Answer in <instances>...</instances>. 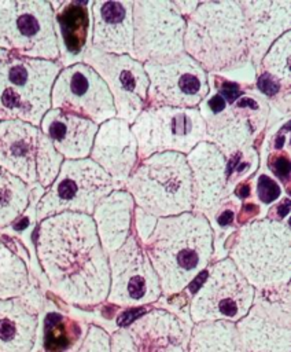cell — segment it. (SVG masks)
Returning a JSON list of instances; mask_svg holds the SVG:
<instances>
[{
    "label": "cell",
    "mask_w": 291,
    "mask_h": 352,
    "mask_svg": "<svg viewBox=\"0 0 291 352\" xmlns=\"http://www.w3.org/2000/svg\"><path fill=\"white\" fill-rule=\"evenodd\" d=\"M172 3L184 19H187L199 6V1H196V0H189V1L184 0V1H172Z\"/></svg>",
    "instance_id": "obj_39"
},
{
    "label": "cell",
    "mask_w": 291,
    "mask_h": 352,
    "mask_svg": "<svg viewBox=\"0 0 291 352\" xmlns=\"http://www.w3.org/2000/svg\"><path fill=\"white\" fill-rule=\"evenodd\" d=\"M38 135L40 128L32 124L18 120L0 121V168L30 187L37 184Z\"/></svg>",
    "instance_id": "obj_24"
},
{
    "label": "cell",
    "mask_w": 291,
    "mask_h": 352,
    "mask_svg": "<svg viewBox=\"0 0 291 352\" xmlns=\"http://www.w3.org/2000/svg\"><path fill=\"white\" fill-rule=\"evenodd\" d=\"M130 131L137 142V158L144 160L166 151L187 155L205 140L206 124L198 109L144 107Z\"/></svg>",
    "instance_id": "obj_10"
},
{
    "label": "cell",
    "mask_w": 291,
    "mask_h": 352,
    "mask_svg": "<svg viewBox=\"0 0 291 352\" xmlns=\"http://www.w3.org/2000/svg\"><path fill=\"white\" fill-rule=\"evenodd\" d=\"M255 289L244 279L229 257L213 263L194 294L189 315L194 323L226 320L236 323L251 308Z\"/></svg>",
    "instance_id": "obj_11"
},
{
    "label": "cell",
    "mask_w": 291,
    "mask_h": 352,
    "mask_svg": "<svg viewBox=\"0 0 291 352\" xmlns=\"http://www.w3.org/2000/svg\"><path fill=\"white\" fill-rule=\"evenodd\" d=\"M251 183H254L251 190L255 197L253 201L261 208V210L264 208H266L265 210H269V206L276 204L283 195V187L280 183L266 173L257 175Z\"/></svg>",
    "instance_id": "obj_35"
},
{
    "label": "cell",
    "mask_w": 291,
    "mask_h": 352,
    "mask_svg": "<svg viewBox=\"0 0 291 352\" xmlns=\"http://www.w3.org/2000/svg\"><path fill=\"white\" fill-rule=\"evenodd\" d=\"M36 252L51 290L60 300L77 307L107 300L108 257L92 216L65 212L38 221Z\"/></svg>",
    "instance_id": "obj_1"
},
{
    "label": "cell",
    "mask_w": 291,
    "mask_h": 352,
    "mask_svg": "<svg viewBox=\"0 0 291 352\" xmlns=\"http://www.w3.org/2000/svg\"><path fill=\"white\" fill-rule=\"evenodd\" d=\"M268 168L272 175L290 191V151L288 150H273L268 155Z\"/></svg>",
    "instance_id": "obj_37"
},
{
    "label": "cell",
    "mask_w": 291,
    "mask_h": 352,
    "mask_svg": "<svg viewBox=\"0 0 291 352\" xmlns=\"http://www.w3.org/2000/svg\"><path fill=\"white\" fill-rule=\"evenodd\" d=\"M290 286L255 292L248 312L236 329L244 352H291Z\"/></svg>",
    "instance_id": "obj_13"
},
{
    "label": "cell",
    "mask_w": 291,
    "mask_h": 352,
    "mask_svg": "<svg viewBox=\"0 0 291 352\" xmlns=\"http://www.w3.org/2000/svg\"><path fill=\"white\" fill-rule=\"evenodd\" d=\"M91 16V47L133 58V1H92Z\"/></svg>",
    "instance_id": "obj_22"
},
{
    "label": "cell",
    "mask_w": 291,
    "mask_h": 352,
    "mask_svg": "<svg viewBox=\"0 0 291 352\" xmlns=\"http://www.w3.org/2000/svg\"><path fill=\"white\" fill-rule=\"evenodd\" d=\"M38 329V308L27 293L0 300V352H30Z\"/></svg>",
    "instance_id": "obj_26"
},
{
    "label": "cell",
    "mask_w": 291,
    "mask_h": 352,
    "mask_svg": "<svg viewBox=\"0 0 291 352\" xmlns=\"http://www.w3.org/2000/svg\"><path fill=\"white\" fill-rule=\"evenodd\" d=\"M66 352H111L110 334L100 326L91 324L78 346Z\"/></svg>",
    "instance_id": "obj_36"
},
{
    "label": "cell",
    "mask_w": 291,
    "mask_h": 352,
    "mask_svg": "<svg viewBox=\"0 0 291 352\" xmlns=\"http://www.w3.org/2000/svg\"><path fill=\"white\" fill-rule=\"evenodd\" d=\"M124 188L135 206L161 219L192 212V179L184 154L166 151L140 160Z\"/></svg>",
    "instance_id": "obj_6"
},
{
    "label": "cell",
    "mask_w": 291,
    "mask_h": 352,
    "mask_svg": "<svg viewBox=\"0 0 291 352\" xmlns=\"http://www.w3.org/2000/svg\"><path fill=\"white\" fill-rule=\"evenodd\" d=\"M0 50L59 60L54 8L44 0H0Z\"/></svg>",
    "instance_id": "obj_8"
},
{
    "label": "cell",
    "mask_w": 291,
    "mask_h": 352,
    "mask_svg": "<svg viewBox=\"0 0 291 352\" xmlns=\"http://www.w3.org/2000/svg\"><path fill=\"white\" fill-rule=\"evenodd\" d=\"M148 77L146 107L198 109L209 94V73L189 55L143 65Z\"/></svg>",
    "instance_id": "obj_14"
},
{
    "label": "cell",
    "mask_w": 291,
    "mask_h": 352,
    "mask_svg": "<svg viewBox=\"0 0 291 352\" xmlns=\"http://www.w3.org/2000/svg\"><path fill=\"white\" fill-rule=\"evenodd\" d=\"M135 202L125 188H115L95 208L92 220L104 253L118 250L130 235Z\"/></svg>",
    "instance_id": "obj_27"
},
{
    "label": "cell",
    "mask_w": 291,
    "mask_h": 352,
    "mask_svg": "<svg viewBox=\"0 0 291 352\" xmlns=\"http://www.w3.org/2000/svg\"><path fill=\"white\" fill-rule=\"evenodd\" d=\"M184 52L209 74L222 73L250 60L239 1H199L185 19Z\"/></svg>",
    "instance_id": "obj_4"
},
{
    "label": "cell",
    "mask_w": 291,
    "mask_h": 352,
    "mask_svg": "<svg viewBox=\"0 0 291 352\" xmlns=\"http://www.w3.org/2000/svg\"><path fill=\"white\" fill-rule=\"evenodd\" d=\"M117 186L89 157L65 160L56 179L44 190L36 206L38 221L65 212L92 216L96 205Z\"/></svg>",
    "instance_id": "obj_9"
},
{
    "label": "cell",
    "mask_w": 291,
    "mask_h": 352,
    "mask_svg": "<svg viewBox=\"0 0 291 352\" xmlns=\"http://www.w3.org/2000/svg\"><path fill=\"white\" fill-rule=\"evenodd\" d=\"M133 220H135V230H136V234H137L136 238H137L139 243L143 246L147 242L151 232L154 231V227H155L158 219L135 206Z\"/></svg>",
    "instance_id": "obj_38"
},
{
    "label": "cell",
    "mask_w": 291,
    "mask_h": 352,
    "mask_svg": "<svg viewBox=\"0 0 291 352\" xmlns=\"http://www.w3.org/2000/svg\"><path fill=\"white\" fill-rule=\"evenodd\" d=\"M259 162V155L254 147L242 150L226 160L228 173H226V186H225V198L232 194L233 188L247 180L257 169Z\"/></svg>",
    "instance_id": "obj_34"
},
{
    "label": "cell",
    "mask_w": 291,
    "mask_h": 352,
    "mask_svg": "<svg viewBox=\"0 0 291 352\" xmlns=\"http://www.w3.org/2000/svg\"><path fill=\"white\" fill-rule=\"evenodd\" d=\"M107 85L115 107V118L135 122L147 102L148 77L143 63L129 55H114L89 47L82 60Z\"/></svg>",
    "instance_id": "obj_17"
},
{
    "label": "cell",
    "mask_w": 291,
    "mask_h": 352,
    "mask_svg": "<svg viewBox=\"0 0 291 352\" xmlns=\"http://www.w3.org/2000/svg\"><path fill=\"white\" fill-rule=\"evenodd\" d=\"M30 289L29 271L23 260L0 241V300L21 297Z\"/></svg>",
    "instance_id": "obj_30"
},
{
    "label": "cell",
    "mask_w": 291,
    "mask_h": 352,
    "mask_svg": "<svg viewBox=\"0 0 291 352\" xmlns=\"http://www.w3.org/2000/svg\"><path fill=\"white\" fill-rule=\"evenodd\" d=\"M185 19L169 0L133 1V58L167 62L184 52Z\"/></svg>",
    "instance_id": "obj_12"
},
{
    "label": "cell",
    "mask_w": 291,
    "mask_h": 352,
    "mask_svg": "<svg viewBox=\"0 0 291 352\" xmlns=\"http://www.w3.org/2000/svg\"><path fill=\"white\" fill-rule=\"evenodd\" d=\"M209 94L198 106L206 124L205 142L228 160L254 147L269 124L268 102L254 87H244L218 74H209Z\"/></svg>",
    "instance_id": "obj_3"
},
{
    "label": "cell",
    "mask_w": 291,
    "mask_h": 352,
    "mask_svg": "<svg viewBox=\"0 0 291 352\" xmlns=\"http://www.w3.org/2000/svg\"><path fill=\"white\" fill-rule=\"evenodd\" d=\"M143 249L159 279L162 294L174 296L209 267L214 256L213 231L199 213L161 217Z\"/></svg>",
    "instance_id": "obj_2"
},
{
    "label": "cell",
    "mask_w": 291,
    "mask_h": 352,
    "mask_svg": "<svg viewBox=\"0 0 291 352\" xmlns=\"http://www.w3.org/2000/svg\"><path fill=\"white\" fill-rule=\"evenodd\" d=\"M247 40V56L258 70L270 45L291 26V0L239 1Z\"/></svg>",
    "instance_id": "obj_19"
},
{
    "label": "cell",
    "mask_w": 291,
    "mask_h": 352,
    "mask_svg": "<svg viewBox=\"0 0 291 352\" xmlns=\"http://www.w3.org/2000/svg\"><path fill=\"white\" fill-rule=\"evenodd\" d=\"M189 330L183 319L154 308L110 336L111 352H187Z\"/></svg>",
    "instance_id": "obj_18"
},
{
    "label": "cell",
    "mask_w": 291,
    "mask_h": 352,
    "mask_svg": "<svg viewBox=\"0 0 291 352\" xmlns=\"http://www.w3.org/2000/svg\"><path fill=\"white\" fill-rule=\"evenodd\" d=\"M51 109L88 118L96 125L115 118V107L107 85L84 62L62 67L52 84Z\"/></svg>",
    "instance_id": "obj_16"
},
{
    "label": "cell",
    "mask_w": 291,
    "mask_h": 352,
    "mask_svg": "<svg viewBox=\"0 0 291 352\" xmlns=\"http://www.w3.org/2000/svg\"><path fill=\"white\" fill-rule=\"evenodd\" d=\"M89 158L111 177L117 188H124L139 162L137 142L130 125L119 118H111L100 124Z\"/></svg>",
    "instance_id": "obj_20"
},
{
    "label": "cell",
    "mask_w": 291,
    "mask_h": 352,
    "mask_svg": "<svg viewBox=\"0 0 291 352\" xmlns=\"http://www.w3.org/2000/svg\"><path fill=\"white\" fill-rule=\"evenodd\" d=\"M240 205L242 201L231 194L205 214L213 231V243H216L217 248H221L228 238L232 239L235 232L239 230L237 212Z\"/></svg>",
    "instance_id": "obj_32"
},
{
    "label": "cell",
    "mask_w": 291,
    "mask_h": 352,
    "mask_svg": "<svg viewBox=\"0 0 291 352\" xmlns=\"http://www.w3.org/2000/svg\"><path fill=\"white\" fill-rule=\"evenodd\" d=\"M110 289L107 302L122 308H137L156 302L162 296L159 279L135 234L108 254Z\"/></svg>",
    "instance_id": "obj_15"
},
{
    "label": "cell",
    "mask_w": 291,
    "mask_h": 352,
    "mask_svg": "<svg viewBox=\"0 0 291 352\" xmlns=\"http://www.w3.org/2000/svg\"><path fill=\"white\" fill-rule=\"evenodd\" d=\"M65 160L88 158L99 125L88 118L49 109L38 125Z\"/></svg>",
    "instance_id": "obj_25"
},
{
    "label": "cell",
    "mask_w": 291,
    "mask_h": 352,
    "mask_svg": "<svg viewBox=\"0 0 291 352\" xmlns=\"http://www.w3.org/2000/svg\"><path fill=\"white\" fill-rule=\"evenodd\" d=\"M65 158L56 151L49 139L40 131L38 146H37V158H36V172H37V184L47 190L52 182L56 179L60 166Z\"/></svg>",
    "instance_id": "obj_33"
},
{
    "label": "cell",
    "mask_w": 291,
    "mask_h": 352,
    "mask_svg": "<svg viewBox=\"0 0 291 352\" xmlns=\"http://www.w3.org/2000/svg\"><path fill=\"white\" fill-rule=\"evenodd\" d=\"M187 352H244L236 324L226 320L199 322L189 330Z\"/></svg>",
    "instance_id": "obj_28"
},
{
    "label": "cell",
    "mask_w": 291,
    "mask_h": 352,
    "mask_svg": "<svg viewBox=\"0 0 291 352\" xmlns=\"http://www.w3.org/2000/svg\"><path fill=\"white\" fill-rule=\"evenodd\" d=\"M228 257L255 292L290 286V221L264 217L239 227L232 236Z\"/></svg>",
    "instance_id": "obj_5"
},
{
    "label": "cell",
    "mask_w": 291,
    "mask_h": 352,
    "mask_svg": "<svg viewBox=\"0 0 291 352\" xmlns=\"http://www.w3.org/2000/svg\"><path fill=\"white\" fill-rule=\"evenodd\" d=\"M290 54H291V33L287 32L280 36L264 55L257 73H264L279 85L290 89L291 72H290Z\"/></svg>",
    "instance_id": "obj_31"
},
{
    "label": "cell",
    "mask_w": 291,
    "mask_h": 352,
    "mask_svg": "<svg viewBox=\"0 0 291 352\" xmlns=\"http://www.w3.org/2000/svg\"><path fill=\"white\" fill-rule=\"evenodd\" d=\"M92 1L51 3L54 8V28L59 48V63L69 66L82 60L91 47Z\"/></svg>",
    "instance_id": "obj_23"
},
{
    "label": "cell",
    "mask_w": 291,
    "mask_h": 352,
    "mask_svg": "<svg viewBox=\"0 0 291 352\" xmlns=\"http://www.w3.org/2000/svg\"><path fill=\"white\" fill-rule=\"evenodd\" d=\"M185 158L192 179V212L205 216L225 198L226 158L214 144L205 140L198 143Z\"/></svg>",
    "instance_id": "obj_21"
},
{
    "label": "cell",
    "mask_w": 291,
    "mask_h": 352,
    "mask_svg": "<svg viewBox=\"0 0 291 352\" xmlns=\"http://www.w3.org/2000/svg\"><path fill=\"white\" fill-rule=\"evenodd\" d=\"M58 60L32 59L0 50V121L18 120L38 126L51 109Z\"/></svg>",
    "instance_id": "obj_7"
},
{
    "label": "cell",
    "mask_w": 291,
    "mask_h": 352,
    "mask_svg": "<svg viewBox=\"0 0 291 352\" xmlns=\"http://www.w3.org/2000/svg\"><path fill=\"white\" fill-rule=\"evenodd\" d=\"M32 187L0 168V230L18 220L27 209Z\"/></svg>",
    "instance_id": "obj_29"
}]
</instances>
